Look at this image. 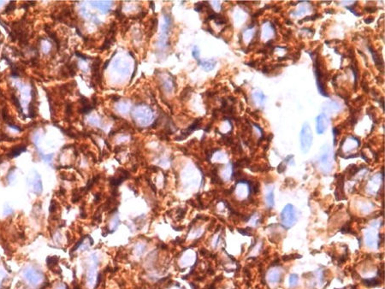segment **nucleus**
<instances>
[{
	"label": "nucleus",
	"instance_id": "12",
	"mask_svg": "<svg viewBox=\"0 0 385 289\" xmlns=\"http://www.w3.org/2000/svg\"><path fill=\"white\" fill-rule=\"evenodd\" d=\"M266 202L270 207H273L274 205V193L272 191H270L268 195L266 196Z\"/></svg>",
	"mask_w": 385,
	"mask_h": 289
},
{
	"label": "nucleus",
	"instance_id": "17",
	"mask_svg": "<svg viewBox=\"0 0 385 289\" xmlns=\"http://www.w3.org/2000/svg\"><path fill=\"white\" fill-rule=\"evenodd\" d=\"M372 21H373V18H371V19H366V20H365V22H366V23H371Z\"/></svg>",
	"mask_w": 385,
	"mask_h": 289
},
{
	"label": "nucleus",
	"instance_id": "11",
	"mask_svg": "<svg viewBox=\"0 0 385 289\" xmlns=\"http://www.w3.org/2000/svg\"><path fill=\"white\" fill-rule=\"evenodd\" d=\"M363 282L368 287H376L380 284V281L377 279H364L363 280Z\"/></svg>",
	"mask_w": 385,
	"mask_h": 289
},
{
	"label": "nucleus",
	"instance_id": "4",
	"mask_svg": "<svg viewBox=\"0 0 385 289\" xmlns=\"http://www.w3.org/2000/svg\"><path fill=\"white\" fill-rule=\"evenodd\" d=\"M314 73L315 77H316V81H317V86H318V88H319V91L320 92V94H322L324 97H328L329 94L325 91L323 83L322 81V78H323L322 77V72L320 70V66H319V62L318 58H315L314 61Z\"/></svg>",
	"mask_w": 385,
	"mask_h": 289
},
{
	"label": "nucleus",
	"instance_id": "13",
	"mask_svg": "<svg viewBox=\"0 0 385 289\" xmlns=\"http://www.w3.org/2000/svg\"><path fill=\"white\" fill-rule=\"evenodd\" d=\"M298 281H299V277L297 275H291L289 277V285L291 287H294V286H296L298 284Z\"/></svg>",
	"mask_w": 385,
	"mask_h": 289
},
{
	"label": "nucleus",
	"instance_id": "1",
	"mask_svg": "<svg viewBox=\"0 0 385 289\" xmlns=\"http://www.w3.org/2000/svg\"><path fill=\"white\" fill-rule=\"evenodd\" d=\"M300 147L304 153H307L310 150L312 144V132L311 127L308 123L303 125L302 129L300 131Z\"/></svg>",
	"mask_w": 385,
	"mask_h": 289
},
{
	"label": "nucleus",
	"instance_id": "14",
	"mask_svg": "<svg viewBox=\"0 0 385 289\" xmlns=\"http://www.w3.org/2000/svg\"><path fill=\"white\" fill-rule=\"evenodd\" d=\"M192 55H193V57L197 60V61H199V50L198 48V46H195L194 47V49L192 50Z\"/></svg>",
	"mask_w": 385,
	"mask_h": 289
},
{
	"label": "nucleus",
	"instance_id": "5",
	"mask_svg": "<svg viewBox=\"0 0 385 289\" xmlns=\"http://www.w3.org/2000/svg\"><path fill=\"white\" fill-rule=\"evenodd\" d=\"M316 122H317L316 131L319 134H322L327 129L329 126V118L325 114L322 113L316 118Z\"/></svg>",
	"mask_w": 385,
	"mask_h": 289
},
{
	"label": "nucleus",
	"instance_id": "8",
	"mask_svg": "<svg viewBox=\"0 0 385 289\" xmlns=\"http://www.w3.org/2000/svg\"><path fill=\"white\" fill-rule=\"evenodd\" d=\"M198 64L201 65L206 71H211L216 66V61L214 59H210L207 61H198Z\"/></svg>",
	"mask_w": 385,
	"mask_h": 289
},
{
	"label": "nucleus",
	"instance_id": "2",
	"mask_svg": "<svg viewBox=\"0 0 385 289\" xmlns=\"http://www.w3.org/2000/svg\"><path fill=\"white\" fill-rule=\"evenodd\" d=\"M282 224L287 228L291 227L296 222V216L294 206L292 205H287L281 213Z\"/></svg>",
	"mask_w": 385,
	"mask_h": 289
},
{
	"label": "nucleus",
	"instance_id": "15",
	"mask_svg": "<svg viewBox=\"0 0 385 289\" xmlns=\"http://www.w3.org/2000/svg\"><path fill=\"white\" fill-rule=\"evenodd\" d=\"M12 100H13V102H14V104L16 105V107H17V109L20 111L19 112H21V114H22V110H21V104H20V102H19V99H17V97H16L15 95H12Z\"/></svg>",
	"mask_w": 385,
	"mask_h": 289
},
{
	"label": "nucleus",
	"instance_id": "9",
	"mask_svg": "<svg viewBox=\"0 0 385 289\" xmlns=\"http://www.w3.org/2000/svg\"><path fill=\"white\" fill-rule=\"evenodd\" d=\"M268 280L271 283H277L280 281V272L277 269H273L271 271H270L269 275H268Z\"/></svg>",
	"mask_w": 385,
	"mask_h": 289
},
{
	"label": "nucleus",
	"instance_id": "3",
	"mask_svg": "<svg viewBox=\"0 0 385 289\" xmlns=\"http://www.w3.org/2000/svg\"><path fill=\"white\" fill-rule=\"evenodd\" d=\"M320 164H321V169H323L325 172H330L331 169V152H330V149L328 147L327 145H324L322 150V154L320 157Z\"/></svg>",
	"mask_w": 385,
	"mask_h": 289
},
{
	"label": "nucleus",
	"instance_id": "7",
	"mask_svg": "<svg viewBox=\"0 0 385 289\" xmlns=\"http://www.w3.org/2000/svg\"><path fill=\"white\" fill-rule=\"evenodd\" d=\"M27 151V147H26L25 145H18V146H16V147H14V148L9 152L8 154V157L9 158H13V157H18L21 153Z\"/></svg>",
	"mask_w": 385,
	"mask_h": 289
},
{
	"label": "nucleus",
	"instance_id": "16",
	"mask_svg": "<svg viewBox=\"0 0 385 289\" xmlns=\"http://www.w3.org/2000/svg\"><path fill=\"white\" fill-rule=\"evenodd\" d=\"M13 9H15V3H14L13 1H10V3L7 5V7H6V9H5L4 13L10 12V11H12Z\"/></svg>",
	"mask_w": 385,
	"mask_h": 289
},
{
	"label": "nucleus",
	"instance_id": "10",
	"mask_svg": "<svg viewBox=\"0 0 385 289\" xmlns=\"http://www.w3.org/2000/svg\"><path fill=\"white\" fill-rule=\"evenodd\" d=\"M253 99L256 101L257 103H259V105H263V103L265 100V96L260 92H255L253 94Z\"/></svg>",
	"mask_w": 385,
	"mask_h": 289
},
{
	"label": "nucleus",
	"instance_id": "6",
	"mask_svg": "<svg viewBox=\"0 0 385 289\" xmlns=\"http://www.w3.org/2000/svg\"><path fill=\"white\" fill-rule=\"evenodd\" d=\"M25 276L30 282L34 283V284H37L38 282H40V279H41L40 278V275L39 273L35 272L33 269L27 270L25 272Z\"/></svg>",
	"mask_w": 385,
	"mask_h": 289
}]
</instances>
